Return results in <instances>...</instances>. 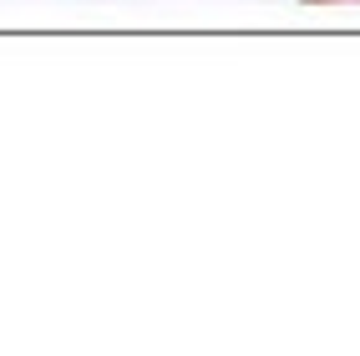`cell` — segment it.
Segmentation results:
<instances>
[{"label":"cell","instance_id":"cell-1","mask_svg":"<svg viewBox=\"0 0 360 356\" xmlns=\"http://www.w3.org/2000/svg\"><path fill=\"white\" fill-rule=\"evenodd\" d=\"M309 6H335V0H309Z\"/></svg>","mask_w":360,"mask_h":356}]
</instances>
